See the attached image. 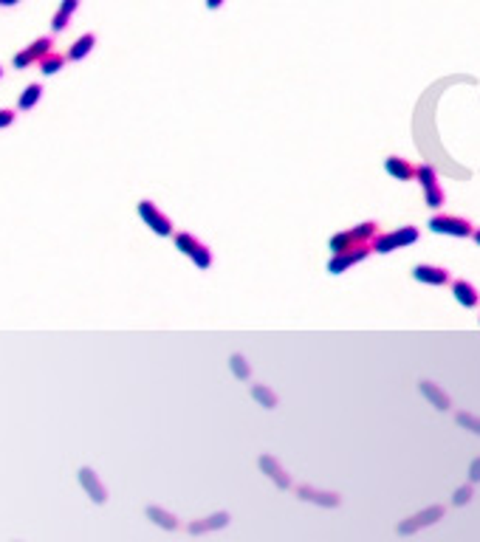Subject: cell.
Listing matches in <instances>:
<instances>
[{
    "instance_id": "1",
    "label": "cell",
    "mask_w": 480,
    "mask_h": 542,
    "mask_svg": "<svg viewBox=\"0 0 480 542\" xmlns=\"http://www.w3.org/2000/svg\"><path fill=\"white\" fill-rule=\"evenodd\" d=\"M376 234H379V223H376V221H365V223H359V226L348 229V232L334 234V237H331V249H334V254H337V252H348V249L368 246Z\"/></svg>"
},
{
    "instance_id": "2",
    "label": "cell",
    "mask_w": 480,
    "mask_h": 542,
    "mask_svg": "<svg viewBox=\"0 0 480 542\" xmlns=\"http://www.w3.org/2000/svg\"><path fill=\"white\" fill-rule=\"evenodd\" d=\"M175 249L181 252V254H187L198 268H209L212 265V252H209V246L206 243H201V240L195 237V234H190V232H178L175 234Z\"/></svg>"
},
{
    "instance_id": "3",
    "label": "cell",
    "mask_w": 480,
    "mask_h": 542,
    "mask_svg": "<svg viewBox=\"0 0 480 542\" xmlns=\"http://www.w3.org/2000/svg\"><path fill=\"white\" fill-rule=\"evenodd\" d=\"M418 237H421V232H418L415 226H401V229L390 232V234H376L373 237V252L390 254V252H396V249H404V246L415 243Z\"/></svg>"
},
{
    "instance_id": "4",
    "label": "cell",
    "mask_w": 480,
    "mask_h": 542,
    "mask_svg": "<svg viewBox=\"0 0 480 542\" xmlns=\"http://www.w3.org/2000/svg\"><path fill=\"white\" fill-rule=\"evenodd\" d=\"M415 181H418V184H421V190H424L427 206H430V209H441L446 195H443V187H441V181H438L435 167H432V164H421V167H418Z\"/></svg>"
},
{
    "instance_id": "5",
    "label": "cell",
    "mask_w": 480,
    "mask_h": 542,
    "mask_svg": "<svg viewBox=\"0 0 480 542\" xmlns=\"http://www.w3.org/2000/svg\"><path fill=\"white\" fill-rule=\"evenodd\" d=\"M430 229L435 234H449V237H472L474 234L472 221H466L461 215H435V218H430Z\"/></svg>"
},
{
    "instance_id": "6",
    "label": "cell",
    "mask_w": 480,
    "mask_h": 542,
    "mask_svg": "<svg viewBox=\"0 0 480 542\" xmlns=\"http://www.w3.org/2000/svg\"><path fill=\"white\" fill-rule=\"evenodd\" d=\"M136 209H139V218H141L150 229H153L159 237H170V234H172V221L161 212V209H159L153 201H139Z\"/></svg>"
},
{
    "instance_id": "7",
    "label": "cell",
    "mask_w": 480,
    "mask_h": 542,
    "mask_svg": "<svg viewBox=\"0 0 480 542\" xmlns=\"http://www.w3.org/2000/svg\"><path fill=\"white\" fill-rule=\"evenodd\" d=\"M54 46V37H37L28 48H23V51H17L14 57H12V63H14V68L17 71H26V68H32L34 63H40V59L48 54V51H54L51 48Z\"/></svg>"
},
{
    "instance_id": "8",
    "label": "cell",
    "mask_w": 480,
    "mask_h": 542,
    "mask_svg": "<svg viewBox=\"0 0 480 542\" xmlns=\"http://www.w3.org/2000/svg\"><path fill=\"white\" fill-rule=\"evenodd\" d=\"M370 254H373V243L359 246V249H348V252H337L331 257V263H328V271H331V274H342V271H348L350 265L368 260Z\"/></svg>"
},
{
    "instance_id": "9",
    "label": "cell",
    "mask_w": 480,
    "mask_h": 542,
    "mask_svg": "<svg viewBox=\"0 0 480 542\" xmlns=\"http://www.w3.org/2000/svg\"><path fill=\"white\" fill-rule=\"evenodd\" d=\"M443 511H446L443 505H430V508H424V511H418L415 517H407V520L399 525V534L407 536V534H415V531H421V528L438 523V520L443 517Z\"/></svg>"
},
{
    "instance_id": "10",
    "label": "cell",
    "mask_w": 480,
    "mask_h": 542,
    "mask_svg": "<svg viewBox=\"0 0 480 542\" xmlns=\"http://www.w3.org/2000/svg\"><path fill=\"white\" fill-rule=\"evenodd\" d=\"M77 477H79L82 489L88 492V497H91L97 505H102V503L108 500V489H105V483H102V480H99V474H97L91 466H82V469L77 472Z\"/></svg>"
},
{
    "instance_id": "11",
    "label": "cell",
    "mask_w": 480,
    "mask_h": 542,
    "mask_svg": "<svg viewBox=\"0 0 480 542\" xmlns=\"http://www.w3.org/2000/svg\"><path fill=\"white\" fill-rule=\"evenodd\" d=\"M412 277L418 283H427V285H446L449 283V268L432 265V263H418L412 268Z\"/></svg>"
},
{
    "instance_id": "12",
    "label": "cell",
    "mask_w": 480,
    "mask_h": 542,
    "mask_svg": "<svg viewBox=\"0 0 480 542\" xmlns=\"http://www.w3.org/2000/svg\"><path fill=\"white\" fill-rule=\"evenodd\" d=\"M297 497L299 500H308V503H317V505H325V508H337L342 503V494L337 492H322V489H314V486H297Z\"/></svg>"
},
{
    "instance_id": "13",
    "label": "cell",
    "mask_w": 480,
    "mask_h": 542,
    "mask_svg": "<svg viewBox=\"0 0 480 542\" xmlns=\"http://www.w3.org/2000/svg\"><path fill=\"white\" fill-rule=\"evenodd\" d=\"M260 469H263V474L268 480H274L277 489H291V477H288V472L283 469V463L274 455H263L260 458Z\"/></svg>"
},
{
    "instance_id": "14",
    "label": "cell",
    "mask_w": 480,
    "mask_h": 542,
    "mask_svg": "<svg viewBox=\"0 0 480 542\" xmlns=\"http://www.w3.org/2000/svg\"><path fill=\"white\" fill-rule=\"evenodd\" d=\"M418 387H421V396L435 407V410H441V412H446L449 407H452V399H449V393H446V390L441 387V384H435V381H430V379H424L421 384H418Z\"/></svg>"
},
{
    "instance_id": "15",
    "label": "cell",
    "mask_w": 480,
    "mask_h": 542,
    "mask_svg": "<svg viewBox=\"0 0 480 542\" xmlns=\"http://www.w3.org/2000/svg\"><path fill=\"white\" fill-rule=\"evenodd\" d=\"M384 170L393 175L396 181H412L418 175V167L410 161V159H401V156H390L384 159Z\"/></svg>"
},
{
    "instance_id": "16",
    "label": "cell",
    "mask_w": 480,
    "mask_h": 542,
    "mask_svg": "<svg viewBox=\"0 0 480 542\" xmlns=\"http://www.w3.org/2000/svg\"><path fill=\"white\" fill-rule=\"evenodd\" d=\"M229 520H232V514L229 511H218V514H212V517H203V520H195V523H190L187 525V531L190 534H206V531H215V528H223V525H229Z\"/></svg>"
},
{
    "instance_id": "17",
    "label": "cell",
    "mask_w": 480,
    "mask_h": 542,
    "mask_svg": "<svg viewBox=\"0 0 480 542\" xmlns=\"http://www.w3.org/2000/svg\"><path fill=\"white\" fill-rule=\"evenodd\" d=\"M452 294H455V299L463 308H477L480 305V291L469 280H455L452 283Z\"/></svg>"
},
{
    "instance_id": "18",
    "label": "cell",
    "mask_w": 480,
    "mask_h": 542,
    "mask_svg": "<svg viewBox=\"0 0 480 542\" xmlns=\"http://www.w3.org/2000/svg\"><path fill=\"white\" fill-rule=\"evenodd\" d=\"M144 514H147V520H153V523L161 525L164 531H175V528H178V517L172 514V511L161 508V505H147Z\"/></svg>"
},
{
    "instance_id": "19",
    "label": "cell",
    "mask_w": 480,
    "mask_h": 542,
    "mask_svg": "<svg viewBox=\"0 0 480 542\" xmlns=\"http://www.w3.org/2000/svg\"><path fill=\"white\" fill-rule=\"evenodd\" d=\"M66 63H68V54H59V51H48L43 59H40V74L43 77H54L57 71H63L66 68Z\"/></svg>"
},
{
    "instance_id": "20",
    "label": "cell",
    "mask_w": 480,
    "mask_h": 542,
    "mask_svg": "<svg viewBox=\"0 0 480 542\" xmlns=\"http://www.w3.org/2000/svg\"><path fill=\"white\" fill-rule=\"evenodd\" d=\"M94 46H97V34H94V32L82 34V37L68 48V59H71V63H79V59H85L88 54L94 51Z\"/></svg>"
},
{
    "instance_id": "21",
    "label": "cell",
    "mask_w": 480,
    "mask_h": 542,
    "mask_svg": "<svg viewBox=\"0 0 480 542\" xmlns=\"http://www.w3.org/2000/svg\"><path fill=\"white\" fill-rule=\"evenodd\" d=\"M249 393H252V399H254L263 410H274V407L280 404L277 393H274V390H268L266 384H252V387H249Z\"/></svg>"
},
{
    "instance_id": "22",
    "label": "cell",
    "mask_w": 480,
    "mask_h": 542,
    "mask_svg": "<svg viewBox=\"0 0 480 542\" xmlns=\"http://www.w3.org/2000/svg\"><path fill=\"white\" fill-rule=\"evenodd\" d=\"M40 99H43V85L40 82H28L26 90L20 94V99H17V110H32Z\"/></svg>"
},
{
    "instance_id": "23",
    "label": "cell",
    "mask_w": 480,
    "mask_h": 542,
    "mask_svg": "<svg viewBox=\"0 0 480 542\" xmlns=\"http://www.w3.org/2000/svg\"><path fill=\"white\" fill-rule=\"evenodd\" d=\"M229 368H232V373L237 376V379H252V365L246 361V356L243 353H232L229 356Z\"/></svg>"
},
{
    "instance_id": "24",
    "label": "cell",
    "mask_w": 480,
    "mask_h": 542,
    "mask_svg": "<svg viewBox=\"0 0 480 542\" xmlns=\"http://www.w3.org/2000/svg\"><path fill=\"white\" fill-rule=\"evenodd\" d=\"M455 421L466 430V432H474V435H480V415H472V412H455Z\"/></svg>"
},
{
    "instance_id": "25",
    "label": "cell",
    "mask_w": 480,
    "mask_h": 542,
    "mask_svg": "<svg viewBox=\"0 0 480 542\" xmlns=\"http://www.w3.org/2000/svg\"><path fill=\"white\" fill-rule=\"evenodd\" d=\"M472 497H474V483H472V480H469L466 486L455 489V494H452V503H455V505H466V503H469Z\"/></svg>"
},
{
    "instance_id": "26",
    "label": "cell",
    "mask_w": 480,
    "mask_h": 542,
    "mask_svg": "<svg viewBox=\"0 0 480 542\" xmlns=\"http://www.w3.org/2000/svg\"><path fill=\"white\" fill-rule=\"evenodd\" d=\"M68 26H71V14H66V12H59V9H57V14L51 17V32H54V34H59V32H66Z\"/></svg>"
},
{
    "instance_id": "27",
    "label": "cell",
    "mask_w": 480,
    "mask_h": 542,
    "mask_svg": "<svg viewBox=\"0 0 480 542\" xmlns=\"http://www.w3.org/2000/svg\"><path fill=\"white\" fill-rule=\"evenodd\" d=\"M14 122H17V113H14L12 108H0V130L12 128Z\"/></svg>"
},
{
    "instance_id": "28",
    "label": "cell",
    "mask_w": 480,
    "mask_h": 542,
    "mask_svg": "<svg viewBox=\"0 0 480 542\" xmlns=\"http://www.w3.org/2000/svg\"><path fill=\"white\" fill-rule=\"evenodd\" d=\"M79 3H82V0H59V12H66V14H74V12L79 9Z\"/></svg>"
},
{
    "instance_id": "29",
    "label": "cell",
    "mask_w": 480,
    "mask_h": 542,
    "mask_svg": "<svg viewBox=\"0 0 480 542\" xmlns=\"http://www.w3.org/2000/svg\"><path fill=\"white\" fill-rule=\"evenodd\" d=\"M469 480H472V483H480V458H474L469 463Z\"/></svg>"
},
{
    "instance_id": "30",
    "label": "cell",
    "mask_w": 480,
    "mask_h": 542,
    "mask_svg": "<svg viewBox=\"0 0 480 542\" xmlns=\"http://www.w3.org/2000/svg\"><path fill=\"white\" fill-rule=\"evenodd\" d=\"M223 0H206V9H221Z\"/></svg>"
},
{
    "instance_id": "31",
    "label": "cell",
    "mask_w": 480,
    "mask_h": 542,
    "mask_svg": "<svg viewBox=\"0 0 480 542\" xmlns=\"http://www.w3.org/2000/svg\"><path fill=\"white\" fill-rule=\"evenodd\" d=\"M20 3V0H0V6H3V9H12V6H17Z\"/></svg>"
},
{
    "instance_id": "32",
    "label": "cell",
    "mask_w": 480,
    "mask_h": 542,
    "mask_svg": "<svg viewBox=\"0 0 480 542\" xmlns=\"http://www.w3.org/2000/svg\"><path fill=\"white\" fill-rule=\"evenodd\" d=\"M472 237H474V243H477V246H480V229H477V232H474V234H472Z\"/></svg>"
},
{
    "instance_id": "33",
    "label": "cell",
    "mask_w": 480,
    "mask_h": 542,
    "mask_svg": "<svg viewBox=\"0 0 480 542\" xmlns=\"http://www.w3.org/2000/svg\"><path fill=\"white\" fill-rule=\"evenodd\" d=\"M0 79H3V68H0Z\"/></svg>"
}]
</instances>
